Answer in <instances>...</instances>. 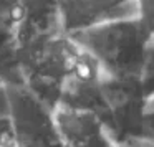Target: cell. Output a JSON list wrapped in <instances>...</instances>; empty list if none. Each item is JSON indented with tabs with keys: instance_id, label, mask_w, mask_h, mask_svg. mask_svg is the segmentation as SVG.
Here are the masks:
<instances>
[{
	"instance_id": "ba28073f",
	"label": "cell",
	"mask_w": 154,
	"mask_h": 147,
	"mask_svg": "<svg viewBox=\"0 0 154 147\" xmlns=\"http://www.w3.org/2000/svg\"><path fill=\"white\" fill-rule=\"evenodd\" d=\"M139 146H154V94H149L144 106Z\"/></svg>"
},
{
	"instance_id": "7a4b0ae2",
	"label": "cell",
	"mask_w": 154,
	"mask_h": 147,
	"mask_svg": "<svg viewBox=\"0 0 154 147\" xmlns=\"http://www.w3.org/2000/svg\"><path fill=\"white\" fill-rule=\"evenodd\" d=\"M81 46L68 33H57L18 51L20 78L47 104L55 107Z\"/></svg>"
},
{
	"instance_id": "6da1fadb",
	"label": "cell",
	"mask_w": 154,
	"mask_h": 147,
	"mask_svg": "<svg viewBox=\"0 0 154 147\" xmlns=\"http://www.w3.org/2000/svg\"><path fill=\"white\" fill-rule=\"evenodd\" d=\"M70 37L100 61L109 78L139 80L146 84L154 37L141 17L104 22Z\"/></svg>"
},
{
	"instance_id": "9c48e42d",
	"label": "cell",
	"mask_w": 154,
	"mask_h": 147,
	"mask_svg": "<svg viewBox=\"0 0 154 147\" xmlns=\"http://www.w3.org/2000/svg\"><path fill=\"white\" fill-rule=\"evenodd\" d=\"M139 17L154 37V0H139Z\"/></svg>"
},
{
	"instance_id": "3957f363",
	"label": "cell",
	"mask_w": 154,
	"mask_h": 147,
	"mask_svg": "<svg viewBox=\"0 0 154 147\" xmlns=\"http://www.w3.org/2000/svg\"><path fill=\"white\" fill-rule=\"evenodd\" d=\"M4 93L17 146H61L50 104L23 81H5Z\"/></svg>"
},
{
	"instance_id": "8fae6325",
	"label": "cell",
	"mask_w": 154,
	"mask_h": 147,
	"mask_svg": "<svg viewBox=\"0 0 154 147\" xmlns=\"http://www.w3.org/2000/svg\"><path fill=\"white\" fill-rule=\"evenodd\" d=\"M151 94H154V88H152V91H151Z\"/></svg>"
},
{
	"instance_id": "5b68a950",
	"label": "cell",
	"mask_w": 154,
	"mask_h": 147,
	"mask_svg": "<svg viewBox=\"0 0 154 147\" xmlns=\"http://www.w3.org/2000/svg\"><path fill=\"white\" fill-rule=\"evenodd\" d=\"M53 119L61 146L66 147H111L116 146L104 121L91 109L58 101Z\"/></svg>"
},
{
	"instance_id": "277c9868",
	"label": "cell",
	"mask_w": 154,
	"mask_h": 147,
	"mask_svg": "<svg viewBox=\"0 0 154 147\" xmlns=\"http://www.w3.org/2000/svg\"><path fill=\"white\" fill-rule=\"evenodd\" d=\"M146 84L139 80H118L108 76L103 83L104 124L116 146L139 144L144 106L147 101Z\"/></svg>"
},
{
	"instance_id": "52a82bcc",
	"label": "cell",
	"mask_w": 154,
	"mask_h": 147,
	"mask_svg": "<svg viewBox=\"0 0 154 147\" xmlns=\"http://www.w3.org/2000/svg\"><path fill=\"white\" fill-rule=\"evenodd\" d=\"M22 0H0V80L22 81L18 71V23Z\"/></svg>"
},
{
	"instance_id": "30bf717a",
	"label": "cell",
	"mask_w": 154,
	"mask_h": 147,
	"mask_svg": "<svg viewBox=\"0 0 154 147\" xmlns=\"http://www.w3.org/2000/svg\"><path fill=\"white\" fill-rule=\"evenodd\" d=\"M7 114V101H5V93H4V83L0 80V116Z\"/></svg>"
},
{
	"instance_id": "8992f818",
	"label": "cell",
	"mask_w": 154,
	"mask_h": 147,
	"mask_svg": "<svg viewBox=\"0 0 154 147\" xmlns=\"http://www.w3.org/2000/svg\"><path fill=\"white\" fill-rule=\"evenodd\" d=\"M65 33L119 18L139 17V0H57Z\"/></svg>"
}]
</instances>
